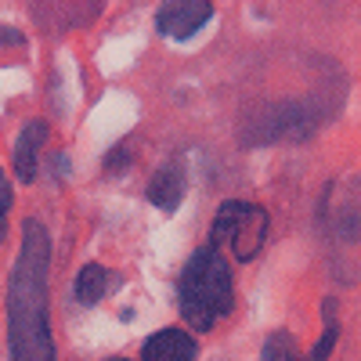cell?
Here are the masks:
<instances>
[{"instance_id": "12", "label": "cell", "mask_w": 361, "mask_h": 361, "mask_svg": "<svg viewBox=\"0 0 361 361\" xmlns=\"http://www.w3.org/2000/svg\"><path fill=\"white\" fill-rule=\"evenodd\" d=\"M127 163H130V156H127V148H119V152L105 156V170H109V173H116V170H123Z\"/></svg>"}, {"instance_id": "9", "label": "cell", "mask_w": 361, "mask_h": 361, "mask_svg": "<svg viewBox=\"0 0 361 361\" xmlns=\"http://www.w3.org/2000/svg\"><path fill=\"white\" fill-rule=\"evenodd\" d=\"M336 340H340V325H336V300H325V333H322V340L311 347L307 361H329V354L336 350Z\"/></svg>"}, {"instance_id": "6", "label": "cell", "mask_w": 361, "mask_h": 361, "mask_svg": "<svg viewBox=\"0 0 361 361\" xmlns=\"http://www.w3.org/2000/svg\"><path fill=\"white\" fill-rule=\"evenodd\" d=\"M47 141V123H29L18 141H15V173L22 185L37 177V156H40V145Z\"/></svg>"}, {"instance_id": "7", "label": "cell", "mask_w": 361, "mask_h": 361, "mask_svg": "<svg viewBox=\"0 0 361 361\" xmlns=\"http://www.w3.org/2000/svg\"><path fill=\"white\" fill-rule=\"evenodd\" d=\"M180 199H185V173H180V166H163L152 177V185H148V202L173 214Z\"/></svg>"}, {"instance_id": "1", "label": "cell", "mask_w": 361, "mask_h": 361, "mask_svg": "<svg viewBox=\"0 0 361 361\" xmlns=\"http://www.w3.org/2000/svg\"><path fill=\"white\" fill-rule=\"evenodd\" d=\"M51 238L40 221H25L22 250L8 286V347L11 361H54L51 307H47Z\"/></svg>"}, {"instance_id": "4", "label": "cell", "mask_w": 361, "mask_h": 361, "mask_svg": "<svg viewBox=\"0 0 361 361\" xmlns=\"http://www.w3.org/2000/svg\"><path fill=\"white\" fill-rule=\"evenodd\" d=\"M214 15V8L206 0H170V4L159 8L156 15V25L163 37H173V40H188L195 29H202Z\"/></svg>"}, {"instance_id": "5", "label": "cell", "mask_w": 361, "mask_h": 361, "mask_svg": "<svg viewBox=\"0 0 361 361\" xmlns=\"http://www.w3.org/2000/svg\"><path fill=\"white\" fill-rule=\"evenodd\" d=\"M141 361H195V340L185 329H159L145 340Z\"/></svg>"}, {"instance_id": "13", "label": "cell", "mask_w": 361, "mask_h": 361, "mask_svg": "<svg viewBox=\"0 0 361 361\" xmlns=\"http://www.w3.org/2000/svg\"><path fill=\"white\" fill-rule=\"evenodd\" d=\"M0 44H8V47H18V44H22V37H18V33H11V29H0Z\"/></svg>"}, {"instance_id": "10", "label": "cell", "mask_w": 361, "mask_h": 361, "mask_svg": "<svg viewBox=\"0 0 361 361\" xmlns=\"http://www.w3.org/2000/svg\"><path fill=\"white\" fill-rule=\"evenodd\" d=\"M264 361H300L296 340L289 333H271L264 343Z\"/></svg>"}, {"instance_id": "11", "label": "cell", "mask_w": 361, "mask_h": 361, "mask_svg": "<svg viewBox=\"0 0 361 361\" xmlns=\"http://www.w3.org/2000/svg\"><path fill=\"white\" fill-rule=\"evenodd\" d=\"M8 214H11V185H8L4 170H0V243L8 235Z\"/></svg>"}, {"instance_id": "14", "label": "cell", "mask_w": 361, "mask_h": 361, "mask_svg": "<svg viewBox=\"0 0 361 361\" xmlns=\"http://www.w3.org/2000/svg\"><path fill=\"white\" fill-rule=\"evenodd\" d=\"M116 361H123V357H116Z\"/></svg>"}, {"instance_id": "2", "label": "cell", "mask_w": 361, "mask_h": 361, "mask_svg": "<svg viewBox=\"0 0 361 361\" xmlns=\"http://www.w3.org/2000/svg\"><path fill=\"white\" fill-rule=\"evenodd\" d=\"M177 304H180V318H185L195 333H209L221 318L231 314L235 293H231V271L224 253H217L214 246H199L177 282Z\"/></svg>"}, {"instance_id": "8", "label": "cell", "mask_w": 361, "mask_h": 361, "mask_svg": "<svg viewBox=\"0 0 361 361\" xmlns=\"http://www.w3.org/2000/svg\"><path fill=\"white\" fill-rule=\"evenodd\" d=\"M109 293V271L102 264H87L80 275H76V286H73V296L80 300L83 307H94L98 300Z\"/></svg>"}, {"instance_id": "3", "label": "cell", "mask_w": 361, "mask_h": 361, "mask_svg": "<svg viewBox=\"0 0 361 361\" xmlns=\"http://www.w3.org/2000/svg\"><path fill=\"white\" fill-rule=\"evenodd\" d=\"M267 238V209L246 199H228L209 224V246L235 260H253Z\"/></svg>"}]
</instances>
